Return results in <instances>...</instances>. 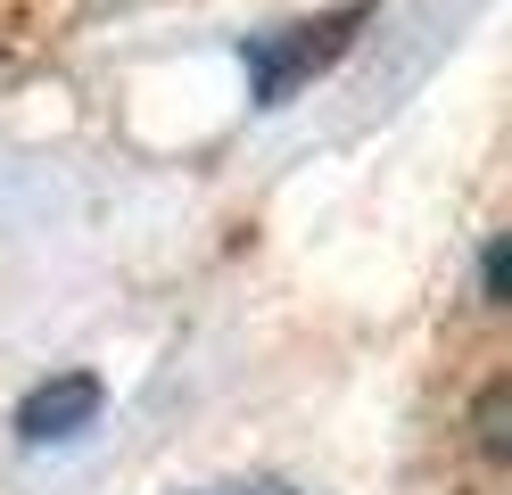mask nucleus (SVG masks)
<instances>
[{"label": "nucleus", "instance_id": "obj_1", "mask_svg": "<svg viewBox=\"0 0 512 495\" xmlns=\"http://www.w3.org/2000/svg\"><path fill=\"white\" fill-rule=\"evenodd\" d=\"M372 9L356 0V9H331V17H314V25H281V33H248L240 42V66H248V83H256V99L265 108H281L314 66H331L347 42H356V25H364Z\"/></svg>", "mask_w": 512, "mask_h": 495}, {"label": "nucleus", "instance_id": "obj_2", "mask_svg": "<svg viewBox=\"0 0 512 495\" xmlns=\"http://www.w3.org/2000/svg\"><path fill=\"white\" fill-rule=\"evenodd\" d=\"M100 405H108L100 372H58V380H42V388L17 405V438H25V446L75 438V429H91V421H100Z\"/></svg>", "mask_w": 512, "mask_h": 495}, {"label": "nucleus", "instance_id": "obj_3", "mask_svg": "<svg viewBox=\"0 0 512 495\" xmlns=\"http://www.w3.org/2000/svg\"><path fill=\"white\" fill-rule=\"evenodd\" d=\"M479 454H488V462H504V380H488V388H479Z\"/></svg>", "mask_w": 512, "mask_h": 495}, {"label": "nucleus", "instance_id": "obj_4", "mask_svg": "<svg viewBox=\"0 0 512 495\" xmlns=\"http://www.w3.org/2000/svg\"><path fill=\"white\" fill-rule=\"evenodd\" d=\"M215 495H290V487H215Z\"/></svg>", "mask_w": 512, "mask_h": 495}]
</instances>
